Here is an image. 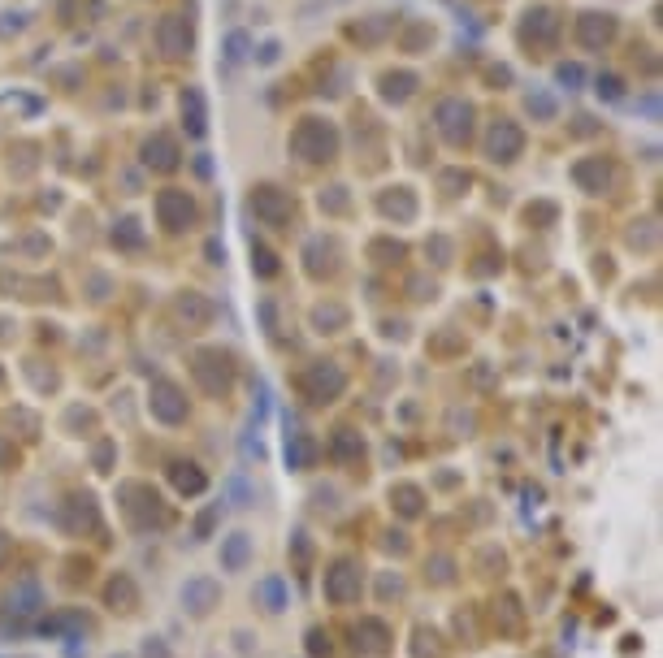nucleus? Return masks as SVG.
<instances>
[]
</instances>
